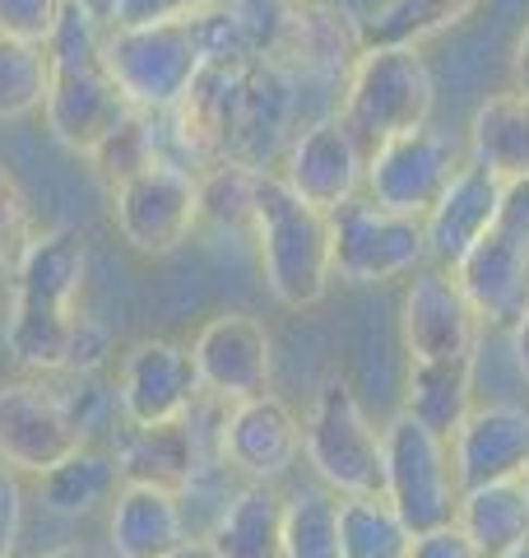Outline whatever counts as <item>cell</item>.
Returning a JSON list of instances; mask_svg holds the SVG:
<instances>
[{
    "instance_id": "12",
    "label": "cell",
    "mask_w": 529,
    "mask_h": 558,
    "mask_svg": "<svg viewBox=\"0 0 529 558\" xmlns=\"http://www.w3.org/2000/svg\"><path fill=\"white\" fill-rule=\"evenodd\" d=\"M455 149L451 140L422 126V131H404L372 145L367 154V178L362 191L367 201H377L395 215H414V219H428V209L441 201V191L451 186L455 178Z\"/></svg>"
},
{
    "instance_id": "19",
    "label": "cell",
    "mask_w": 529,
    "mask_h": 558,
    "mask_svg": "<svg viewBox=\"0 0 529 558\" xmlns=\"http://www.w3.org/2000/svg\"><path fill=\"white\" fill-rule=\"evenodd\" d=\"M455 484L479 488L502 480H525L529 470V410L525 405H473L451 438Z\"/></svg>"
},
{
    "instance_id": "31",
    "label": "cell",
    "mask_w": 529,
    "mask_h": 558,
    "mask_svg": "<svg viewBox=\"0 0 529 558\" xmlns=\"http://www.w3.org/2000/svg\"><path fill=\"white\" fill-rule=\"evenodd\" d=\"M284 558H344L340 549V494L303 488L284 508Z\"/></svg>"
},
{
    "instance_id": "43",
    "label": "cell",
    "mask_w": 529,
    "mask_h": 558,
    "mask_svg": "<svg viewBox=\"0 0 529 558\" xmlns=\"http://www.w3.org/2000/svg\"><path fill=\"white\" fill-rule=\"evenodd\" d=\"M502 558H529V539H525V545H520V549H510V554H502Z\"/></svg>"
},
{
    "instance_id": "11",
    "label": "cell",
    "mask_w": 529,
    "mask_h": 558,
    "mask_svg": "<svg viewBox=\"0 0 529 558\" xmlns=\"http://www.w3.org/2000/svg\"><path fill=\"white\" fill-rule=\"evenodd\" d=\"M116 233L145 256H172L200 229V178L158 159L112 191Z\"/></svg>"
},
{
    "instance_id": "41",
    "label": "cell",
    "mask_w": 529,
    "mask_h": 558,
    "mask_svg": "<svg viewBox=\"0 0 529 558\" xmlns=\"http://www.w3.org/2000/svg\"><path fill=\"white\" fill-rule=\"evenodd\" d=\"M42 558H98L88 545H79V539H65V545H57V549H47Z\"/></svg>"
},
{
    "instance_id": "29",
    "label": "cell",
    "mask_w": 529,
    "mask_h": 558,
    "mask_svg": "<svg viewBox=\"0 0 529 558\" xmlns=\"http://www.w3.org/2000/svg\"><path fill=\"white\" fill-rule=\"evenodd\" d=\"M340 549L344 558H409L414 531L404 526L385 494H362L340 502Z\"/></svg>"
},
{
    "instance_id": "34",
    "label": "cell",
    "mask_w": 529,
    "mask_h": 558,
    "mask_svg": "<svg viewBox=\"0 0 529 558\" xmlns=\"http://www.w3.org/2000/svg\"><path fill=\"white\" fill-rule=\"evenodd\" d=\"M61 10L65 0H0V33L47 47V38L61 24Z\"/></svg>"
},
{
    "instance_id": "28",
    "label": "cell",
    "mask_w": 529,
    "mask_h": 558,
    "mask_svg": "<svg viewBox=\"0 0 529 558\" xmlns=\"http://www.w3.org/2000/svg\"><path fill=\"white\" fill-rule=\"evenodd\" d=\"M479 10V0H381L372 14H362V47H418L465 24Z\"/></svg>"
},
{
    "instance_id": "30",
    "label": "cell",
    "mask_w": 529,
    "mask_h": 558,
    "mask_svg": "<svg viewBox=\"0 0 529 558\" xmlns=\"http://www.w3.org/2000/svg\"><path fill=\"white\" fill-rule=\"evenodd\" d=\"M158 159H163V126H158V112H139V108H131L126 117H121L116 126L102 135V145L88 154L94 172L112 191L126 178H135V172H145L149 163H158Z\"/></svg>"
},
{
    "instance_id": "3",
    "label": "cell",
    "mask_w": 529,
    "mask_h": 558,
    "mask_svg": "<svg viewBox=\"0 0 529 558\" xmlns=\"http://www.w3.org/2000/svg\"><path fill=\"white\" fill-rule=\"evenodd\" d=\"M51 84H47V131L75 154H94L121 117L131 112V98L121 94L108 61H102V24H94L79 5L61 10L57 33L47 38Z\"/></svg>"
},
{
    "instance_id": "7",
    "label": "cell",
    "mask_w": 529,
    "mask_h": 558,
    "mask_svg": "<svg viewBox=\"0 0 529 558\" xmlns=\"http://www.w3.org/2000/svg\"><path fill=\"white\" fill-rule=\"evenodd\" d=\"M483 326H516L529 312V178L506 182L497 223L451 266Z\"/></svg>"
},
{
    "instance_id": "16",
    "label": "cell",
    "mask_w": 529,
    "mask_h": 558,
    "mask_svg": "<svg viewBox=\"0 0 529 558\" xmlns=\"http://www.w3.org/2000/svg\"><path fill=\"white\" fill-rule=\"evenodd\" d=\"M362 57V33L348 24V14L330 0H293L284 33L264 61L284 65L297 84H325L340 89L353 75V61Z\"/></svg>"
},
{
    "instance_id": "38",
    "label": "cell",
    "mask_w": 529,
    "mask_h": 558,
    "mask_svg": "<svg viewBox=\"0 0 529 558\" xmlns=\"http://www.w3.org/2000/svg\"><path fill=\"white\" fill-rule=\"evenodd\" d=\"M510 80H516V94L529 98V24L516 38V57H510Z\"/></svg>"
},
{
    "instance_id": "27",
    "label": "cell",
    "mask_w": 529,
    "mask_h": 558,
    "mask_svg": "<svg viewBox=\"0 0 529 558\" xmlns=\"http://www.w3.org/2000/svg\"><path fill=\"white\" fill-rule=\"evenodd\" d=\"M121 484L126 480H121V465H116L112 451H88L84 447L70 461H61L57 470L38 475V498H42V508L51 517L75 521V517L98 512L102 502H112Z\"/></svg>"
},
{
    "instance_id": "2",
    "label": "cell",
    "mask_w": 529,
    "mask_h": 558,
    "mask_svg": "<svg viewBox=\"0 0 529 558\" xmlns=\"http://www.w3.org/2000/svg\"><path fill=\"white\" fill-rule=\"evenodd\" d=\"M251 229L264 289L274 293V303L293 312L321 303L334 284L330 215L307 205L279 172L260 168L251 191Z\"/></svg>"
},
{
    "instance_id": "1",
    "label": "cell",
    "mask_w": 529,
    "mask_h": 558,
    "mask_svg": "<svg viewBox=\"0 0 529 558\" xmlns=\"http://www.w3.org/2000/svg\"><path fill=\"white\" fill-rule=\"evenodd\" d=\"M5 349L28 373L88 377L112 354L108 326L79 312L88 279V247L70 223H51L28 238L20 266L10 270Z\"/></svg>"
},
{
    "instance_id": "36",
    "label": "cell",
    "mask_w": 529,
    "mask_h": 558,
    "mask_svg": "<svg viewBox=\"0 0 529 558\" xmlns=\"http://www.w3.org/2000/svg\"><path fill=\"white\" fill-rule=\"evenodd\" d=\"M219 0H121L116 24H168V20H196Z\"/></svg>"
},
{
    "instance_id": "15",
    "label": "cell",
    "mask_w": 529,
    "mask_h": 558,
    "mask_svg": "<svg viewBox=\"0 0 529 558\" xmlns=\"http://www.w3.org/2000/svg\"><path fill=\"white\" fill-rule=\"evenodd\" d=\"M190 359H196L205 396L223 400V405H237V400L270 391L274 340L251 312H219V317H209L200 326L196 344H190Z\"/></svg>"
},
{
    "instance_id": "37",
    "label": "cell",
    "mask_w": 529,
    "mask_h": 558,
    "mask_svg": "<svg viewBox=\"0 0 529 558\" xmlns=\"http://www.w3.org/2000/svg\"><path fill=\"white\" fill-rule=\"evenodd\" d=\"M409 558H483V554H479V545H473V539L451 521V526H436V531L414 535Z\"/></svg>"
},
{
    "instance_id": "32",
    "label": "cell",
    "mask_w": 529,
    "mask_h": 558,
    "mask_svg": "<svg viewBox=\"0 0 529 558\" xmlns=\"http://www.w3.org/2000/svg\"><path fill=\"white\" fill-rule=\"evenodd\" d=\"M47 84H51L47 47L0 33V121H24L42 112Z\"/></svg>"
},
{
    "instance_id": "13",
    "label": "cell",
    "mask_w": 529,
    "mask_h": 558,
    "mask_svg": "<svg viewBox=\"0 0 529 558\" xmlns=\"http://www.w3.org/2000/svg\"><path fill=\"white\" fill-rule=\"evenodd\" d=\"M479 312L469 307L451 270H418L399 307V336L409 363H473L479 359Z\"/></svg>"
},
{
    "instance_id": "21",
    "label": "cell",
    "mask_w": 529,
    "mask_h": 558,
    "mask_svg": "<svg viewBox=\"0 0 529 558\" xmlns=\"http://www.w3.org/2000/svg\"><path fill=\"white\" fill-rule=\"evenodd\" d=\"M108 539L116 558H172L190 539L182 494L158 484H121L112 498Z\"/></svg>"
},
{
    "instance_id": "33",
    "label": "cell",
    "mask_w": 529,
    "mask_h": 558,
    "mask_svg": "<svg viewBox=\"0 0 529 558\" xmlns=\"http://www.w3.org/2000/svg\"><path fill=\"white\" fill-rule=\"evenodd\" d=\"M33 233H38V229H33L28 196H24L20 178L10 172V163L0 159V270L20 266V256H24Z\"/></svg>"
},
{
    "instance_id": "8",
    "label": "cell",
    "mask_w": 529,
    "mask_h": 558,
    "mask_svg": "<svg viewBox=\"0 0 529 558\" xmlns=\"http://www.w3.org/2000/svg\"><path fill=\"white\" fill-rule=\"evenodd\" d=\"M385 447V498L395 502L404 526L414 535L451 526L460 512V484H455L451 465V442L436 438L432 428H422L414 414H395L381 428Z\"/></svg>"
},
{
    "instance_id": "6",
    "label": "cell",
    "mask_w": 529,
    "mask_h": 558,
    "mask_svg": "<svg viewBox=\"0 0 529 558\" xmlns=\"http://www.w3.org/2000/svg\"><path fill=\"white\" fill-rule=\"evenodd\" d=\"M303 451L307 465L316 470L330 494L340 498H362V494H385V447L381 428L362 414L358 396L344 377H325L316 391L311 410L303 418Z\"/></svg>"
},
{
    "instance_id": "40",
    "label": "cell",
    "mask_w": 529,
    "mask_h": 558,
    "mask_svg": "<svg viewBox=\"0 0 529 558\" xmlns=\"http://www.w3.org/2000/svg\"><path fill=\"white\" fill-rule=\"evenodd\" d=\"M510 354H516V368H520L525 381H529V312H525L516 326H510Z\"/></svg>"
},
{
    "instance_id": "23",
    "label": "cell",
    "mask_w": 529,
    "mask_h": 558,
    "mask_svg": "<svg viewBox=\"0 0 529 558\" xmlns=\"http://www.w3.org/2000/svg\"><path fill=\"white\" fill-rule=\"evenodd\" d=\"M284 508L274 484L246 480L233 498L219 508L209 526V549L219 558H284Z\"/></svg>"
},
{
    "instance_id": "9",
    "label": "cell",
    "mask_w": 529,
    "mask_h": 558,
    "mask_svg": "<svg viewBox=\"0 0 529 558\" xmlns=\"http://www.w3.org/2000/svg\"><path fill=\"white\" fill-rule=\"evenodd\" d=\"M334 279L353 289L391 284L428 260V229L414 215H395L367 196H353L330 215Z\"/></svg>"
},
{
    "instance_id": "24",
    "label": "cell",
    "mask_w": 529,
    "mask_h": 558,
    "mask_svg": "<svg viewBox=\"0 0 529 558\" xmlns=\"http://www.w3.org/2000/svg\"><path fill=\"white\" fill-rule=\"evenodd\" d=\"M469 163L488 168L502 182L529 178V98L525 94H492L479 102L469 121Z\"/></svg>"
},
{
    "instance_id": "44",
    "label": "cell",
    "mask_w": 529,
    "mask_h": 558,
    "mask_svg": "<svg viewBox=\"0 0 529 558\" xmlns=\"http://www.w3.org/2000/svg\"><path fill=\"white\" fill-rule=\"evenodd\" d=\"M525 488H529V470H525Z\"/></svg>"
},
{
    "instance_id": "4",
    "label": "cell",
    "mask_w": 529,
    "mask_h": 558,
    "mask_svg": "<svg viewBox=\"0 0 529 558\" xmlns=\"http://www.w3.org/2000/svg\"><path fill=\"white\" fill-rule=\"evenodd\" d=\"M102 61L139 112H172L209 65L196 20L112 24L102 33Z\"/></svg>"
},
{
    "instance_id": "5",
    "label": "cell",
    "mask_w": 529,
    "mask_h": 558,
    "mask_svg": "<svg viewBox=\"0 0 529 558\" xmlns=\"http://www.w3.org/2000/svg\"><path fill=\"white\" fill-rule=\"evenodd\" d=\"M432 102V70L418 47H362L340 94V117L358 140L381 145L391 135L428 126Z\"/></svg>"
},
{
    "instance_id": "10",
    "label": "cell",
    "mask_w": 529,
    "mask_h": 558,
    "mask_svg": "<svg viewBox=\"0 0 529 558\" xmlns=\"http://www.w3.org/2000/svg\"><path fill=\"white\" fill-rule=\"evenodd\" d=\"M88 442V414L42 377L0 387V461L20 475H47Z\"/></svg>"
},
{
    "instance_id": "20",
    "label": "cell",
    "mask_w": 529,
    "mask_h": 558,
    "mask_svg": "<svg viewBox=\"0 0 529 558\" xmlns=\"http://www.w3.org/2000/svg\"><path fill=\"white\" fill-rule=\"evenodd\" d=\"M502 196H506V182L492 178L488 168H479V163L455 168L451 186L441 191V201L428 209V219H422V229H428V256H436L441 266L451 270L455 260L497 223Z\"/></svg>"
},
{
    "instance_id": "22",
    "label": "cell",
    "mask_w": 529,
    "mask_h": 558,
    "mask_svg": "<svg viewBox=\"0 0 529 558\" xmlns=\"http://www.w3.org/2000/svg\"><path fill=\"white\" fill-rule=\"evenodd\" d=\"M200 433L196 418H176V424H158V428H126L116 442V465L126 484H158L172 494H190L200 484Z\"/></svg>"
},
{
    "instance_id": "14",
    "label": "cell",
    "mask_w": 529,
    "mask_h": 558,
    "mask_svg": "<svg viewBox=\"0 0 529 558\" xmlns=\"http://www.w3.org/2000/svg\"><path fill=\"white\" fill-rule=\"evenodd\" d=\"M205 400L200 373L190 349L172 340H139L131 344V354L121 359L116 377V405L126 414V424L135 428H158L186 418Z\"/></svg>"
},
{
    "instance_id": "35",
    "label": "cell",
    "mask_w": 529,
    "mask_h": 558,
    "mask_svg": "<svg viewBox=\"0 0 529 558\" xmlns=\"http://www.w3.org/2000/svg\"><path fill=\"white\" fill-rule=\"evenodd\" d=\"M20 531H24V480L20 470L0 461V558H14Z\"/></svg>"
},
{
    "instance_id": "42",
    "label": "cell",
    "mask_w": 529,
    "mask_h": 558,
    "mask_svg": "<svg viewBox=\"0 0 529 558\" xmlns=\"http://www.w3.org/2000/svg\"><path fill=\"white\" fill-rule=\"evenodd\" d=\"M172 558H219L214 549H209V539H186L182 549H176Z\"/></svg>"
},
{
    "instance_id": "25",
    "label": "cell",
    "mask_w": 529,
    "mask_h": 558,
    "mask_svg": "<svg viewBox=\"0 0 529 558\" xmlns=\"http://www.w3.org/2000/svg\"><path fill=\"white\" fill-rule=\"evenodd\" d=\"M455 526L479 545L483 558H502L510 549H520L529 539V488H525V480L465 488Z\"/></svg>"
},
{
    "instance_id": "17",
    "label": "cell",
    "mask_w": 529,
    "mask_h": 558,
    "mask_svg": "<svg viewBox=\"0 0 529 558\" xmlns=\"http://www.w3.org/2000/svg\"><path fill=\"white\" fill-rule=\"evenodd\" d=\"M279 178L321 215H334L353 196H362L367 154L358 135L344 126V117H316L288 140V159Z\"/></svg>"
},
{
    "instance_id": "18",
    "label": "cell",
    "mask_w": 529,
    "mask_h": 558,
    "mask_svg": "<svg viewBox=\"0 0 529 558\" xmlns=\"http://www.w3.org/2000/svg\"><path fill=\"white\" fill-rule=\"evenodd\" d=\"M219 457L227 470H237L246 480L274 484L303 457V418L293 414L288 400H279L270 391L237 400V405H227V414H223Z\"/></svg>"
},
{
    "instance_id": "26",
    "label": "cell",
    "mask_w": 529,
    "mask_h": 558,
    "mask_svg": "<svg viewBox=\"0 0 529 558\" xmlns=\"http://www.w3.org/2000/svg\"><path fill=\"white\" fill-rule=\"evenodd\" d=\"M473 410V363H409L404 414H414L436 438H455V428Z\"/></svg>"
},
{
    "instance_id": "39",
    "label": "cell",
    "mask_w": 529,
    "mask_h": 558,
    "mask_svg": "<svg viewBox=\"0 0 529 558\" xmlns=\"http://www.w3.org/2000/svg\"><path fill=\"white\" fill-rule=\"evenodd\" d=\"M70 5H79L88 20L102 24V28H112V24H116V14H121V0H70Z\"/></svg>"
}]
</instances>
